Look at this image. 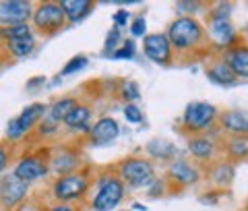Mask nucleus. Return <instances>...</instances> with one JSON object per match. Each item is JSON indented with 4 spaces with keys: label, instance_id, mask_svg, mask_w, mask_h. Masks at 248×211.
Returning a JSON list of instances; mask_svg holds the SVG:
<instances>
[{
    "label": "nucleus",
    "instance_id": "obj_1",
    "mask_svg": "<svg viewBox=\"0 0 248 211\" xmlns=\"http://www.w3.org/2000/svg\"><path fill=\"white\" fill-rule=\"evenodd\" d=\"M168 37L172 42L176 58L203 56L209 52L205 25L195 17H178L168 25Z\"/></svg>",
    "mask_w": 248,
    "mask_h": 211
},
{
    "label": "nucleus",
    "instance_id": "obj_2",
    "mask_svg": "<svg viewBox=\"0 0 248 211\" xmlns=\"http://www.w3.org/2000/svg\"><path fill=\"white\" fill-rule=\"evenodd\" d=\"M114 172L130 189H147V186L155 184V166L147 158L128 155L116 163Z\"/></svg>",
    "mask_w": 248,
    "mask_h": 211
},
{
    "label": "nucleus",
    "instance_id": "obj_3",
    "mask_svg": "<svg viewBox=\"0 0 248 211\" xmlns=\"http://www.w3.org/2000/svg\"><path fill=\"white\" fill-rule=\"evenodd\" d=\"M219 112L213 104L207 101H190L182 114V129L188 132L190 137L205 135V132L219 120Z\"/></svg>",
    "mask_w": 248,
    "mask_h": 211
},
{
    "label": "nucleus",
    "instance_id": "obj_4",
    "mask_svg": "<svg viewBox=\"0 0 248 211\" xmlns=\"http://www.w3.org/2000/svg\"><path fill=\"white\" fill-rule=\"evenodd\" d=\"M31 23H33V31H37V33L44 35V37H52L66 25V15L62 11L60 2L46 0V2L35 4Z\"/></svg>",
    "mask_w": 248,
    "mask_h": 211
},
{
    "label": "nucleus",
    "instance_id": "obj_5",
    "mask_svg": "<svg viewBox=\"0 0 248 211\" xmlns=\"http://www.w3.org/2000/svg\"><path fill=\"white\" fill-rule=\"evenodd\" d=\"M89 191V178L81 174V172H73L66 176H58L50 186V195L56 203H79L85 193Z\"/></svg>",
    "mask_w": 248,
    "mask_h": 211
},
{
    "label": "nucleus",
    "instance_id": "obj_6",
    "mask_svg": "<svg viewBox=\"0 0 248 211\" xmlns=\"http://www.w3.org/2000/svg\"><path fill=\"white\" fill-rule=\"evenodd\" d=\"M124 184L116 174L104 176L99 182L95 195L91 199V209L93 211H112L122 203L124 199Z\"/></svg>",
    "mask_w": 248,
    "mask_h": 211
},
{
    "label": "nucleus",
    "instance_id": "obj_7",
    "mask_svg": "<svg viewBox=\"0 0 248 211\" xmlns=\"http://www.w3.org/2000/svg\"><path fill=\"white\" fill-rule=\"evenodd\" d=\"M207 40H209V46H213L215 50H219L223 54L226 50H230L232 46L238 44V31L234 29V25H232L230 19L209 17Z\"/></svg>",
    "mask_w": 248,
    "mask_h": 211
},
{
    "label": "nucleus",
    "instance_id": "obj_8",
    "mask_svg": "<svg viewBox=\"0 0 248 211\" xmlns=\"http://www.w3.org/2000/svg\"><path fill=\"white\" fill-rule=\"evenodd\" d=\"M143 54L159 66L172 65L174 58H176L168 33H147L143 37Z\"/></svg>",
    "mask_w": 248,
    "mask_h": 211
},
{
    "label": "nucleus",
    "instance_id": "obj_9",
    "mask_svg": "<svg viewBox=\"0 0 248 211\" xmlns=\"http://www.w3.org/2000/svg\"><path fill=\"white\" fill-rule=\"evenodd\" d=\"M33 11L35 4L29 2V0H2L0 2V25H27V21L33 19Z\"/></svg>",
    "mask_w": 248,
    "mask_h": 211
},
{
    "label": "nucleus",
    "instance_id": "obj_10",
    "mask_svg": "<svg viewBox=\"0 0 248 211\" xmlns=\"http://www.w3.org/2000/svg\"><path fill=\"white\" fill-rule=\"evenodd\" d=\"M29 195V184L25 180H21L15 174H4L0 180V201H2L4 209H15L21 203L27 201Z\"/></svg>",
    "mask_w": 248,
    "mask_h": 211
},
{
    "label": "nucleus",
    "instance_id": "obj_11",
    "mask_svg": "<svg viewBox=\"0 0 248 211\" xmlns=\"http://www.w3.org/2000/svg\"><path fill=\"white\" fill-rule=\"evenodd\" d=\"M166 182L176 186V189H186L199 182L201 178V170L197 168V163L186 162V160H174L168 163V172H166Z\"/></svg>",
    "mask_w": 248,
    "mask_h": 211
},
{
    "label": "nucleus",
    "instance_id": "obj_12",
    "mask_svg": "<svg viewBox=\"0 0 248 211\" xmlns=\"http://www.w3.org/2000/svg\"><path fill=\"white\" fill-rule=\"evenodd\" d=\"M48 172H50V160H44L40 155H25V158H21L17 162L13 174L29 184V182H35L40 178H44Z\"/></svg>",
    "mask_w": 248,
    "mask_h": 211
},
{
    "label": "nucleus",
    "instance_id": "obj_13",
    "mask_svg": "<svg viewBox=\"0 0 248 211\" xmlns=\"http://www.w3.org/2000/svg\"><path fill=\"white\" fill-rule=\"evenodd\" d=\"M118 135H120V124L116 122L112 116H104V118H99V120L91 127L87 139H89L91 145L104 147V145L114 143V141L118 139Z\"/></svg>",
    "mask_w": 248,
    "mask_h": 211
},
{
    "label": "nucleus",
    "instance_id": "obj_14",
    "mask_svg": "<svg viewBox=\"0 0 248 211\" xmlns=\"http://www.w3.org/2000/svg\"><path fill=\"white\" fill-rule=\"evenodd\" d=\"M81 166V155L71 147H60L58 151L52 153L50 158V170L58 176H66L77 172V168Z\"/></svg>",
    "mask_w": 248,
    "mask_h": 211
},
{
    "label": "nucleus",
    "instance_id": "obj_15",
    "mask_svg": "<svg viewBox=\"0 0 248 211\" xmlns=\"http://www.w3.org/2000/svg\"><path fill=\"white\" fill-rule=\"evenodd\" d=\"M186 149L197 162H211L217 158V143L207 135H195L186 141Z\"/></svg>",
    "mask_w": 248,
    "mask_h": 211
},
{
    "label": "nucleus",
    "instance_id": "obj_16",
    "mask_svg": "<svg viewBox=\"0 0 248 211\" xmlns=\"http://www.w3.org/2000/svg\"><path fill=\"white\" fill-rule=\"evenodd\" d=\"M219 127L228 137H248V110H228L219 116Z\"/></svg>",
    "mask_w": 248,
    "mask_h": 211
},
{
    "label": "nucleus",
    "instance_id": "obj_17",
    "mask_svg": "<svg viewBox=\"0 0 248 211\" xmlns=\"http://www.w3.org/2000/svg\"><path fill=\"white\" fill-rule=\"evenodd\" d=\"M205 73H207L209 79H211V83L221 85V87H232V85H236V81H238L236 73L228 66V62L223 60L221 56L211 60V62H207Z\"/></svg>",
    "mask_w": 248,
    "mask_h": 211
},
{
    "label": "nucleus",
    "instance_id": "obj_18",
    "mask_svg": "<svg viewBox=\"0 0 248 211\" xmlns=\"http://www.w3.org/2000/svg\"><path fill=\"white\" fill-rule=\"evenodd\" d=\"M219 56L228 62V66L234 70L236 77H248V44H236Z\"/></svg>",
    "mask_w": 248,
    "mask_h": 211
},
{
    "label": "nucleus",
    "instance_id": "obj_19",
    "mask_svg": "<svg viewBox=\"0 0 248 211\" xmlns=\"http://www.w3.org/2000/svg\"><path fill=\"white\" fill-rule=\"evenodd\" d=\"M234 176H236V170H234V163L232 162H213L207 170V180L211 182L217 189H228V186L234 182Z\"/></svg>",
    "mask_w": 248,
    "mask_h": 211
},
{
    "label": "nucleus",
    "instance_id": "obj_20",
    "mask_svg": "<svg viewBox=\"0 0 248 211\" xmlns=\"http://www.w3.org/2000/svg\"><path fill=\"white\" fill-rule=\"evenodd\" d=\"M48 108L50 106H46V104H40V101H35V104H29L23 108V112L17 116V122H19V127L23 129V132H27L29 130H33V127H37L44 118H46V114H48Z\"/></svg>",
    "mask_w": 248,
    "mask_h": 211
},
{
    "label": "nucleus",
    "instance_id": "obj_21",
    "mask_svg": "<svg viewBox=\"0 0 248 211\" xmlns=\"http://www.w3.org/2000/svg\"><path fill=\"white\" fill-rule=\"evenodd\" d=\"M62 11L66 15V23L71 25V23H79L83 21L85 17H89L91 11H93V2L89 0H62Z\"/></svg>",
    "mask_w": 248,
    "mask_h": 211
},
{
    "label": "nucleus",
    "instance_id": "obj_22",
    "mask_svg": "<svg viewBox=\"0 0 248 211\" xmlns=\"http://www.w3.org/2000/svg\"><path fill=\"white\" fill-rule=\"evenodd\" d=\"M89 120H91V108L87 104H79L71 114L66 116L64 127L68 130H83V132L89 135V130H91Z\"/></svg>",
    "mask_w": 248,
    "mask_h": 211
},
{
    "label": "nucleus",
    "instance_id": "obj_23",
    "mask_svg": "<svg viewBox=\"0 0 248 211\" xmlns=\"http://www.w3.org/2000/svg\"><path fill=\"white\" fill-rule=\"evenodd\" d=\"M223 153L232 163L248 160V137H228L223 141Z\"/></svg>",
    "mask_w": 248,
    "mask_h": 211
},
{
    "label": "nucleus",
    "instance_id": "obj_24",
    "mask_svg": "<svg viewBox=\"0 0 248 211\" xmlns=\"http://www.w3.org/2000/svg\"><path fill=\"white\" fill-rule=\"evenodd\" d=\"M35 50V35L17 37V40H6L4 52H9L13 58H25Z\"/></svg>",
    "mask_w": 248,
    "mask_h": 211
},
{
    "label": "nucleus",
    "instance_id": "obj_25",
    "mask_svg": "<svg viewBox=\"0 0 248 211\" xmlns=\"http://www.w3.org/2000/svg\"><path fill=\"white\" fill-rule=\"evenodd\" d=\"M145 151L151 155L153 160H164V162H174L176 155V147L166 139H151L147 143Z\"/></svg>",
    "mask_w": 248,
    "mask_h": 211
},
{
    "label": "nucleus",
    "instance_id": "obj_26",
    "mask_svg": "<svg viewBox=\"0 0 248 211\" xmlns=\"http://www.w3.org/2000/svg\"><path fill=\"white\" fill-rule=\"evenodd\" d=\"M77 106H79V101H77L75 97H60V99H56V101H54V104L48 108V118H52L54 122L64 124L66 116L71 114Z\"/></svg>",
    "mask_w": 248,
    "mask_h": 211
},
{
    "label": "nucleus",
    "instance_id": "obj_27",
    "mask_svg": "<svg viewBox=\"0 0 248 211\" xmlns=\"http://www.w3.org/2000/svg\"><path fill=\"white\" fill-rule=\"evenodd\" d=\"M2 42L6 40H17V37H27V35H33V29L29 25H15V27H2Z\"/></svg>",
    "mask_w": 248,
    "mask_h": 211
},
{
    "label": "nucleus",
    "instance_id": "obj_28",
    "mask_svg": "<svg viewBox=\"0 0 248 211\" xmlns=\"http://www.w3.org/2000/svg\"><path fill=\"white\" fill-rule=\"evenodd\" d=\"M58 129H60V122H54L52 118H48V114H46V118L37 124V135L48 139V137H56L58 135Z\"/></svg>",
    "mask_w": 248,
    "mask_h": 211
},
{
    "label": "nucleus",
    "instance_id": "obj_29",
    "mask_svg": "<svg viewBox=\"0 0 248 211\" xmlns=\"http://www.w3.org/2000/svg\"><path fill=\"white\" fill-rule=\"evenodd\" d=\"M122 46V35H120V29L114 27L110 31V35H108L106 40V48H104V56H114V52L118 50Z\"/></svg>",
    "mask_w": 248,
    "mask_h": 211
},
{
    "label": "nucleus",
    "instance_id": "obj_30",
    "mask_svg": "<svg viewBox=\"0 0 248 211\" xmlns=\"http://www.w3.org/2000/svg\"><path fill=\"white\" fill-rule=\"evenodd\" d=\"M120 93H122V97L126 99L128 104H133V101H137L139 97H141V89H139V85L135 81H124Z\"/></svg>",
    "mask_w": 248,
    "mask_h": 211
},
{
    "label": "nucleus",
    "instance_id": "obj_31",
    "mask_svg": "<svg viewBox=\"0 0 248 211\" xmlns=\"http://www.w3.org/2000/svg\"><path fill=\"white\" fill-rule=\"evenodd\" d=\"M135 52H137L135 42H133V40H124L120 48L114 52V56H112V58H116V60H120V58L128 60V58H133V56H135Z\"/></svg>",
    "mask_w": 248,
    "mask_h": 211
},
{
    "label": "nucleus",
    "instance_id": "obj_32",
    "mask_svg": "<svg viewBox=\"0 0 248 211\" xmlns=\"http://www.w3.org/2000/svg\"><path fill=\"white\" fill-rule=\"evenodd\" d=\"M87 66V56H75V58H71L68 60V65L62 68V77H66V75H73V73H77V70H81V68H85Z\"/></svg>",
    "mask_w": 248,
    "mask_h": 211
},
{
    "label": "nucleus",
    "instance_id": "obj_33",
    "mask_svg": "<svg viewBox=\"0 0 248 211\" xmlns=\"http://www.w3.org/2000/svg\"><path fill=\"white\" fill-rule=\"evenodd\" d=\"M25 137V132H23V129L19 127L17 118H11L9 122H6V139L9 141H19Z\"/></svg>",
    "mask_w": 248,
    "mask_h": 211
},
{
    "label": "nucleus",
    "instance_id": "obj_34",
    "mask_svg": "<svg viewBox=\"0 0 248 211\" xmlns=\"http://www.w3.org/2000/svg\"><path fill=\"white\" fill-rule=\"evenodd\" d=\"M124 118H126L128 122H133V124L143 122V112L139 110L135 104H126L124 106Z\"/></svg>",
    "mask_w": 248,
    "mask_h": 211
},
{
    "label": "nucleus",
    "instance_id": "obj_35",
    "mask_svg": "<svg viewBox=\"0 0 248 211\" xmlns=\"http://www.w3.org/2000/svg\"><path fill=\"white\" fill-rule=\"evenodd\" d=\"M203 2H178L176 4V11L180 13V17H192L197 9H201Z\"/></svg>",
    "mask_w": 248,
    "mask_h": 211
},
{
    "label": "nucleus",
    "instance_id": "obj_36",
    "mask_svg": "<svg viewBox=\"0 0 248 211\" xmlns=\"http://www.w3.org/2000/svg\"><path fill=\"white\" fill-rule=\"evenodd\" d=\"M145 27H147V23H145V17H135V21H133V25H130V33H133L135 37H145L147 33H145Z\"/></svg>",
    "mask_w": 248,
    "mask_h": 211
},
{
    "label": "nucleus",
    "instance_id": "obj_37",
    "mask_svg": "<svg viewBox=\"0 0 248 211\" xmlns=\"http://www.w3.org/2000/svg\"><path fill=\"white\" fill-rule=\"evenodd\" d=\"M17 211H44V207H40V203L33 199H27L25 203H21L17 207Z\"/></svg>",
    "mask_w": 248,
    "mask_h": 211
},
{
    "label": "nucleus",
    "instance_id": "obj_38",
    "mask_svg": "<svg viewBox=\"0 0 248 211\" xmlns=\"http://www.w3.org/2000/svg\"><path fill=\"white\" fill-rule=\"evenodd\" d=\"M128 19H130V15L126 11H118V13L114 15V27H118V29L124 27L128 23Z\"/></svg>",
    "mask_w": 248,
    "mask_h": 211
},
{
    "label": "nucleus",
    "instance_id": "obj_39",
    "mask_svg": "<svg viewBox=\"0 0 248 211\" xmlns=\"http://www.w3.org/2000/svg\"><path fill=\"white\" fill-rule=\"evenodd\" d=\"M46 211H79L77 205H68V203H54Z\"/></svg>",
    "mask_w": 248,
    "mask_h": 211
},
{
    "label": "nucleus",
    "instance_id": "obj_40",
    "mask_svg": "<svg viewBox=\"0 0 248 211\" xmlns=\"http://www.w3.org/2000/svg\"><path fill=\"white\" fill-rule=\"evenodd\" d=\"M6 163H9V162H6V149H4V147H2V149H0V170H6Z\"/></svg>",
    "mask_w": 248,
    "mask_h": 211
},
{
    "label": "nucleus",
    "instance_id": "obj_41",
    "mask_svg": "<svg viewBox=\"0 0 248 211\" xmlns=\"http://www.w3.org/2000/svg\"><path fill=\"white\" fill-rule=\"evenodd\" d=\"M244 35H246V37H248V25H246V29H244Z\"/></svg>",
    "mask_w": 248,
    "mask_h": 211
}]
</instances>
